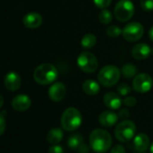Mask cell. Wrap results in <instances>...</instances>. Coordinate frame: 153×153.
Here are the masks:
<instances>
[{"label":"cell","mask_w":153,"mask_h":153,"mask_svg":"<svg viewBox=\"0 0 153 153\" xmlns=\"http://www.w3.org/2000/svg\"><path fill=\"white\" fill-rule=\"evenodd\" d=\"M113 143L111 134L104 129H95L89 135V146L97 153H105Z\"/></svg>","instance_id":"obj_1"},{"label":"cell","mask_w":153,"mask_h":153,"mask_svg":"<svg viewBox=\"0 0 153 153\" xmlns=\"http://www.w3.org/2000/svg\"><path fill=\"white\" fill-rule=\"evenodd\" d=\"M58 69L51 63H42L33 71V79L40 85H49L58 78Z\"/></svg>","instance_id":"obj_2"},{"label":"cell","mask_w":153,"mask_h":153,"mask_svg":"<svg viewBox=\"0 0 153 153\" xmlns=\"http://www.w3.org/2000/svg\"><path fill=\"white\" fill-rule=\"evenodd\" d=\"M61 126L68 131H73L79 129L82 123V115L75 107L67 108L61 115Z\"/></svg>","instance_id":"obj_3"},{"label":"cell","mask_w":153,"mask_h":153,"mask_svg":"<svg viewBox=\"0 0 153 153\" xmlns=\"http://www.w3.org/2000/svg\"><path fill=\"white\" fill-rule=\"evenodd\" d=\"M121 70L114 65H107L105 66L98 73V80L102 86L110 88L119 81L121 76Z\"/></svg>","instance_id":"obj_4"},{"label":"cell","mask_w":153,"mask_h":153,"mask_svg":"<svg viewBox=\"0 0 153 153\" xmlns=\"http://www.w3.org/2000/svg\"><path fill=\"white\" fill-rule=\"evenodd\" d=\"M136 134V124L131 120H123L114 129V136L121 142H128Z\"/></svg>","instance_id":"obj_5"},{"label":"cell","mask_w":153,"mask_h":153,"mask_svg":"<svg viewBox=\"0 0 153 153\" xmlns=\"http://www.w3.org/2000/svg\"><path fill=\"white\" fill-rule=\"evenodd\" d=\"M114 13L118 21L127 22L134 14V6L130 0H120L114 7Z\"/></svg>","instance_id":"obj_6"},{"label":"cell","mask_w":153,"mask_h":153,"mask_svg":"<svg viewBox=\"0 0 153 153\" xmlns=\"http://www.w3.org/2000/svg\"><path fill=\"white\" fill-rule=\"evenodd\" d=\"M78 66L79 68L86 73H93L97 69L98 61L97 57L89 52V51H83L78 57Z\"/></svg>","instance_id":"obj_7"},{"label":"cell","mask_w":153,"mask_h":153,"mask_svg":"<svg viewBox=\"0 0 153 153\" xmlns=\"http://www.w3.org/2000/svg\"><path fill=\"white\" fill-rule=\"evenodd\" d=\"M153 86V79L147 73H140L134 76L132 80L133 89L140 94L149 92Z\"/></svg>","instance_id":"obj_8"},{"label":"cell","mask_w":153,"mask_h":153,"mask_svg":"<svg viewBox=\"0 0 153 153\" xmlns=\"http://www.w3.org/2000/svg\"><path fill=\"white\" fill-rule=\"evenodd\" d=\"M144 33L143 26L137 22L128 24L123 30V36L128 42H136L140 40Z\"/></svg>","instance_id":"obj_9"},{"label":"cell","mask_w":153,"mask_h":153,"mask_svg":"<svg viewBox=\"0 0 153 153\" xmlns=\"http://www.w3.org/2000/svg\"><path fill=\"white\" fill-rule=\"evenodd\" d=\"M22 80L21 76L15 71L8 72L4 78V85L7 90L15 92L18 90L21 87Z\"/></svg>","instance_id":"obj_10"},{"label":"cell","mask_w":153,"mask_h":153,"mask_svg":"<svg viewBox=\"0 0 153 153\" xmlns=\"http://www.w3.org/2000/svg\"><path fill=\"white\" fill-rule=\"evenodd\" d=\"M66 92L67 90H66L65 85L63 83L57 82L49 88L48 94H49V97L51 100L54 102H59L65 97Z\"/></svg>","instance_id":"obj_11"},{"label":"cell","mask_w":153,"mask_h":153,"mask_svg":"<svg viewBox=\"0 0 153 153\" xmlns=\"http://www.w3.org/2000/svg\"><path fill=\"white\" fill-rule=\"evenodd\" d=\"M23 24L26 28L36 29L42 24V16L36 12H31L26 14L23 18Z\"/></svg>","instance_id":"obj_12"},{"label":"cell","mask_w":153,"mask_h":153,"mask_svg":"<svg viewBox=\"0 0 153 153\" xmlns=\"http://www.w3.org/2000/svg\"><path fill=\"white\" fill-rule=\"evenodd\" d=\"M31 105H32L31 98L24 94L15 97L14 99L12 100V107L16 111H19V112H24L28 110Z\"/></svg>","instance_id":"obj_13"},{"label":"cell","mask_w":153,"mask_h":153,"mask_svg":"<svg viewBox=\"0 0 153 153\" xmlns=\"http://www.w3.org/2000/svg\"><path fill=\"white\" fill-rule=\"evenodd\" d=\"M103 101H104V104L105 105V106L111 110L119 109L123 104V100H122L120 95L116 94L114 92L106 93L104 96Z\"/></svg>","instance_id":"obj_14"},{"label":"cell","mask_w":153,"mask_h":153,"mask_svg":"<svg viewBox=\"0 0 153 153\" xmlns=\"http://www.w3.org/2000/svg\"><path fill=\"white\" fill-rule=\"evenodd\" d=\"M151 53L150 47L146 43H139L133 46L131 50V55L135 59L142 60L146 59Z\"/></svg>","instance_id":"obj_15"},{"label":"cell","mask_w":153,"mask_h":153,"mask_svg":"<svg viewBox=\"0 0 153 153\" xmlns=\"http://www.w3.org/2000/svg\"><path fill=\"white\" fill-rule=\"evenodd\" d=\"M118 119H119L118 114H115L114 112L111 111V110H107V111H105V112L101 113L99 117H98L99 123L102 126L107 127V128L112 127L114 124H116Z\"/></svg>","instance_id":"obj_16"},{"label":"cell","mask_w":153,"mask_h":153,"mask_svg":"<svg viewBox=\"0 0 153 153\" xmlns=\"http://www.w3.org/2000/svg\"><path fill=\"white\" fill-rule=\"evenodd\" d=\"M149 138L145 133H139L134 136L133 140V147L136 151L139 152H144L149 148Z\"/></svg>","instance_id":"obj_17"},{"label":"cell","mask_w":153,"mask_h":153,"mask_svg":"<svg viewBox=\"0 0 153 153\" xmlns=\"http://www.w3.org/2000/svg\"><path fill=\"white\" fill-rule=\"evenodd\" d=\"M83 90L88 96H96L100 90L99 84L94 79H88L83 83Z\"/></svg>","instance_id":"obj_18"},{"label":"cell","mask_w":153,"mask_h":153,"mask_svg":"<svg viewBox=\"0 0 153 153\" xmlns=\"http://www.w3.org/2000/svg\"><path fill=\"white\" fill-rule=\"evenodd\" d=\"M63 139V131L60 128H53L47 133V140L50 144H59Z\"/></svg>","instance_id":"obj_19"},{"label":"cell","mask_w":153,"mask_h":153,"mask_svg":"<svg viewBox=\"0 0 153 153\" xmlns=\"http://www.w3.org/2000/svg\"><path fill=\"white\" fill-rule=\"evenodd\" d=\"M84 142V138L79 133H73L68 139V146L71 149H78V148Z\"/></svg>","instance_id":"obj_20"},{"label":"cell","mask_w":153,"mask_h":153,"mask_svg":"<svg viewBox=\"0 0 153 153\" xmlns=\"http://www.w3.org/2000/svg\"><path fill=\"white\" fill-rule=\"evenodd\" d=\"M97 44V36L93 33H87L81 39V45L85 49H91Z\"/></svg>","instance_id":"obj_21"},{"label":"cell","mask_w":153,"mask_h":153,"mask_svg":"<svg viewBox=\"0 0 153 153\" xmlns=\"http://www.w3.org/2000/svg\"><path fill=\"white\" fill-rule=\"evenodd\" d=\"M121 73L123 75L124 78L126 79H131L133 76H136L137 73V68L136 67L131 64V63H127L125 65L123 66L122 69H121Z\"/></svg>","instance_id":"obj_22"},{"label":"cell","mask_w":153,"mask_h":153,"mask_svg":"<svg viewBox=\"0 0 153 153\" xmlns=\"http://www.w3.org/2000/svg\"><path fill=\"white\" fill-rule=\"evenodd\" d=\"M99 21L103 25H108L113 20L112 13L107 9H102V11L99 13Z\"/></svg>","instance_id":"obj_23"},{"label":"cell","mask_w":153,"mask_h":153,"mask_svg":"<svg viewBox=\"0 0 153 153\" xmlns=\"http://www.w3.org/2000/svg\"><path fill=\"white\" fill-rule=\"evenodd\" d=\"M106 33L111 38H116V37H118L119 35H121L123 33V30L117 25H111L107 29Z\"/></svg>","instance_id":"obj_24"},{"label":"cell","mask_w":153,"mask_h":153,"mask_svg":"<svg viewBox=\"0 0 153 153\" xmlns=\"http://www.w3.org/2000/svg\"><path fill=\"white\" fill-rule=\"evenodd\" d=\"M117 93L120 96L123 97H126L127 95H129L131 93V88L130 86H128L125 83H122L117 87Z\"/></svg>","instance_id":"obj_25"},{"label":"cell","mask_w":153,"mask_h":153,"mask_svg":"<svg viewBox=\"0 0 153 153\" xmlns=\"http://www.w3.org/2000/svg\"><path fill=\"white\" fill-rule=\"evenodd\" d=\"M112 1L113 0H94V4L100 9H105L111 5Z\"/></svg>","instance_id":"obj_26"},{"label":"cell","mask_w":153,"mask_h":153,"mask_svg":"<svg viewBox=\"0 0 153 153\" xmlns=\"http://www.w3.org/2000/svg\"><path fill=\"white\" fill-rule=\"evenodd\" d=\"M140 7L144 11L153 10V0H140Z\"/></svg>","instance_id":"obj_27"},{"label":"cell","mask_w":153,"mask_h":153,"mask_svg":"<svg viewBox=\"0 0 153 153\" xmlns=\"http://www.w3.org/2000/svg\"><path fill=\"white\" fill-rule=\"evenodd\" d=\"M123 103L126 106H128V107H132V106H134V105L137 104V100H136V98L133 97H126L123 99Z\"/></svg>","instance_id":"obj_28"},{"label":"cell","mask_w":153,"mask_h":153,"mask_svg":"<svg viewBox=\"0 0 153 153\" xmlns=\"http://www.w3.org/2000/svg\"><path fill=\"white\" fill-rule=\"evenodd\" d=\"M48 153H63V148L59 144H54L49 148Z\"/></svg>","instance_id":"obj_29"},{"label":"cell","mask_w":153,"mask_h":153,"mask_svg":"<svg viewBox=\"0 0 153 153\" xmlns=\"http://www.w3.org/2000/svg\"><path fill=\"white\" fill-rule=\"evenodd\" d=\"M118 117H119V119H121L123 121L127 120L130 117V111L126 108L120 110V112L118 113Z\"/></svg>","instance_id":"obj_30"},{"label":"cell","mask_w":153,"mask_h":153,"mask_svg":"<svg viewBox=\"0 0 153 153\" xmlns=\"http://www.w3.org/2000/svg\"><path fill=\"white\" fill-rule=\"evenodd\" d=\"M110 153H126V151H125V148L123 145L117 144L111 149Z\"/></svg>","instance_id":"obj_31"},{"label":"cell","mask_w":153,"mask_h":153,"mask_svg":"<svg viewBox=\"0 0 153 153\" xmlns=\"http://www.w3.org/2000/svg\"><path fill=\"white\" fill-rule=\"evenodd\" d=\"M5 131H6V120L3 114H0V136L4 133Z\"/></svg>","instance_id":"obj_32"},{"label":"cell","mask_w":153,"mask_h":153,"mask_svg":"<svg viewBox=\"0 0 153 153\" xmlns=\"http://www.w3.org/2000/svg\"><path fill=\"white\" fill-rule=\"evenodd\" d=\"M90 149V146H88L86 143H82V144H80V146L78 148V149H76V150H78L79 153H88L89 152V149Z\"/></svg>","instance_id":"obj_33"},{"label":"cell","mask_w":153,"mask_h":153,"mask_svg":"<svg viewBox=\"0 0 153 153\" xmlns=\"http://www.w3.org/2000/svg\"><path fill=\"white\" fill-rule=\"evenodd\" d=\"M149 39L153 42V26L149 31Z\"/></svg>","instance_id":"obj_34"},{"label":"cell","mask_w":153,"mask_h":153,"mask_svg":"<svg viewBox=\"0 0 153 153\" xmlns=\"http://www.w3.org/2000/svg\"><path fill=\"white\" fill-rule=\"evenodd\" d=\"M4 97H3V96L2 95H0V109H1L2 107H3V105H4Z\"/></svg>","instance_id":"obj_35"},{"label":"cell","mask_w":153,"mask_h":153,"mask_svg":"<svg viewBox=\"0 0 153 153\" xmlns=\"http://www.w3.org/2000/svg\"><path fill=\"white\" fill-rule=\"evenodd\" d=\"M149 150H150V153H153V141L149 146Z\"/></svg>","instance_id":"obj_36"},{"label":"cell","mask_w":153,"mask_h":153,"mask_svg":"<svg viewBox=\"0 0 153 153\" xmlns=\"http://www.w3.org/2000/svg\"><path fill=\"white\" fill-rule=\"evenodd\" d=\"M151 52L153 53V48H152V50H151Z\"/></svg>","instance_id":"obj_37"},{"label":"cell","mask_w":153,"mask_h":153,"mask_svg":"<svg viewBox=\"0 0 153 153\" xmlns=\"http://www.w3.org/2000/svg\"><path fill=\"white\" fill-rule=\"evenodd\" d=\"M141 153H143V152H141Z\"/></svg>","instance_id":"obj_38"}]
</instances>
